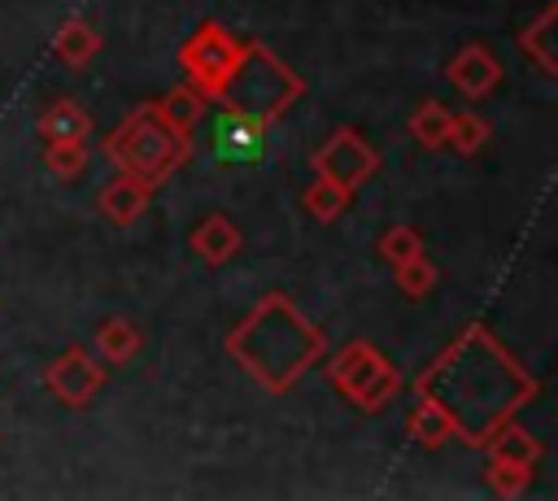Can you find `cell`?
<instances>
[{
    "label": "cell",
    "instance_id": "1",
    "mask_svg": "<svg viewBox=\"0 0 558 501\" xmlns=\"http://www.w3.org/2000/svg\"><path fill=\"white\" fill-rule=\"evenodd\" d=\"M105 157H109L122 174H135V179H144L148 187H157V183H166V179L192 157V139L179 135L174 126H166V122L157 118L153 100H148V105L131 109V113L105 135Z\"/></svg>",
    "mask_w": 558,
    "mask_h": 501
},
{
    "label": "cell",
    "instance_id": "2",
    "mask_svg": "<svg viewBox=\"0 0 558 501\" xmlns=\"http://www.w3.org/2000/svg\"><path fill=\"white\" fill-rule=\"evenodd\" d=\"M327 379L357 410H379L401 388V370L366 340H349L344 349H336V357L327 362Z\"/></svg>",
    "mask_w": 558,
    "mask_h": 501
},
{
    "label": "cell",
    "instance_id": "3",
    "mask_svg": "<svg viewBox=\"0 0 558 501\" xmlns=\"http://www.w3.org/2000/svg\"><path fill=\"white\" fill-rule=\"evenodd\" d=\"M244 52H248V44L235 39L227 26H218V22H201V26L183 39V48H179V65H183L187 83H192L205 100H222V91H227L231 74L240 70Z\"/></svg>",
    "mask_w": 558,
    "mask_h": 501
},
{
    "label": "cell",
    "instance_id": "4",
    "mask_svg": "<svg viewBox=\"0 0 558 501\" xmlns=\"http://www.w3.org/2000/svg\"><path fill=\"white\" fill-rule=\"evenodd\" d=\"M310 161H314V170H318L323 179H331V183H340V187H349V192H357V187L379 170L375 148H371L357 131H349V126L331 131L327 144H323Z\"/></svg>",
    "mask_w": 558,
    "mask_h": 501
},
{
    "label": "cell",
    "instance_id": "5",
    "mask_svg": "<svg viewBox=\"0 0 558 501\" xmlns=\"http://www.w3.org/2000/svg\"><path fill=\"white\" fill-rule=\"evenodd\" d=\"M44 383H48V392L61 401V405H87L100 388H105V362L92 353V349H83V344H70V349H61L52 362H48V370H44Z\"/></svg>",
    "mask_w": 558,
    "mask_h": 501
},
{
    "label": "cell",
    "instance_id": "6",
    "mask_svg": "<svg viewBox=\"0 0 558 501\" xmlns=\"http://www.w3.org/2000/svg\"><path fill=\"white\" fill-rule=\"evenodd\" d=\"M501 57L488 48V44H480V39H471V44H462L458 52H453V61L445 65V78L453 83V91H462L466 100H484V96H493L497 87H501Z\"/></svg>",
    "mask_w": 558,
    "mask_h": 501
},
{
    "label": "cell",
    "instance_id": "7",
    "mask_svg": "<svg viewBox=\"0 0 558 501\" xmlns=\"http://www.w3.org/2000/svg\"><path fill=\"white\" fill-rule=\"evenodd\" d=\"M262 122L240 113V109H227L214 126V152L222 166H240V161H257L262 157Z\"/></svg>",
    "mask_w": 558,
    "mask_h": 501
},
{
    "label": "cell",
    "instance_id": "8",
    "mask_svg": "<svg viewBox=\"0 0 558 501\" xmlns=\"http://www.w3.org/2000/svg\"><path fill=\"white\" fill-rule=\"evenodd\" d=\"M148 196H153V187H148L144 179H135V174H122V170H118V179H109V183L100 187L96 209H100L113 227H131V222L148 209Z\"/></svg>",
    "mask_w": 558,
    "mask_h": 501
},
{
    "label": "cell",
    "instance_id": "9",
    "mask_svg": "<svg viewBox=\"0 0 558 501\" xmlns=\"http://www.w3.org/2000/svg\"><path fill=\"white\" fill-rule=\"evenodd\" d=\"M187 244H192V253H196L205 266H222V261H231V257L240 253V227H235L227 213H209V218H201V222L192 227Z\"/></svg>",
    "mask_w": 558,
    "mask_h": 501
},
{
    "label": "cell",
    "instance_id": "10",
    "mask_svg": "<svg viewBox=\"0 0 558 501\" xmlns=\"http://www.w3.org/2000/svg\"><path fill=\"white\" fill-rule=\"evenodd\" d=\"M153 109H157V118L166 122V126H174L179 135H196V126L205 122V109H209V100L192 87V83H174L170 91H161L157 100H153Z\"/></svg>",
    "mask_w": 558,
    "mask_h": 501
},
{
    "label": "cell",
    "instance_id": "11",
    "mask_svg": "<svg viewBox=\"0 0 558 501\" xmlns=\"http://www.w3.org/2000/svg\"><path fill=\"white\" fill-rule=\"evenodd\" d=\"M35 131H39L44 144H57V139H87V135H92V118H87V109H83L78 100L57 96V100L44 105Z\"/></svg>",
    "mask_w": 558,
    "mask_h": 501
},
{
    "label": "cell",
    "instance_id": "12",
    "mask_svg": "<svg viewBox=\"0 0 558 501\" xmlns=\"http://www.w3.org/2000/svg\"><path fill=\"white\" fill-rule=\"evenodd\" d=\"M92 344H96V357H100V362H109V366H122V362H131V357L140 353V344H144V331H140V322H131V318L113 314V318L96 322V331H92Z\"/></svg>",
    "mask_w": 558,
    "mask_h": 501
},
{
    "label": "cell",
    "instance_id": "13",
    "mask_svg": "<svg viewBox=\"0 0 558 501\" xmlns=\"http://www.w3.org/2000/svg\"><path fill=\"white\" fill-rule=\"evenodd\" d=\"M405 436H410L414 444H423V449H440L445 440L458 436V427H453L449 410H445L436 396H418V405L405 414Z\"/></svg>",
    "mask_w": 558,
    "mask_h": 501
},
{
    "label": "cell",
    "instance_id": "14",
    "mask_svg": "<svg viewBox=\"0 0 558 501\" xmlns=\"http://www.w3.org/2000/svg\"><path fill=\"white\" fill-rule=\"evenodd\" d=\"M52 52H57L70 70H78V65H87V61L100 52V30H96L92 22H83V17H70V22H61V30L52 35Z\"/></svg>",
    "mask_w": 558,
    "mask_h": 501
},
{
    "label": "cell",
    "instance_id": "15",
    "mask_svg": "<svg viewBox=\"0 0 558 501\" xmlns=\"http://www.w3.org/2000/svg\"><path fill=\"white\" fill-rule=\"evenodd\" d=\"M554 17H558V4H545V9L519 30V48H523L545 74H558V57H554Z\"/></svg>",
    "mask_w": 558,
    "mask_h": 501
},
{
    "label": "cell",
    "instance_id": "16",
    "mask_svg": "<svg viewBox=\"0 0 558 501\" xmlns=\"http://www.w3.org/2000/svg\"><path fill=\"white\" fill-rule=\"evenodd\" d=\"M484 440H488V457L527 462V466H536V462H541V440H536L523 423H501V427H493Z\"/></svg>",
    "mask_w": 558,
    "mask_h": 501
},
{
    "label": "cell",
    "instance_id": "17",
    "mask_svg": "<svg viewBox=\"0 0 558 501\" xmlns=\"http://www.w3.org/2000/svg\"><path fill=\"white\" fill-rule=\"evenodd\" d=\"M349 200H353V192L340 187V183H331V179H323V174H314V183L301 192L305 213L318 218V222H336V218L349 209Z\"/></svg>",
    "mask_w": 558,
    "mask_h": 501
},
{
    "label": "cell",
    "instance_id": "18",
    "mask_svg": "<svg viewBox=\"0 0 558 501\" xmlns=\"http://www.w3.org/2000/svg\"><path fill=\"white\" fill-rule=\"evenodd\" d=\"M488 139H493V126H488V118H480L475 109L449 113V139H445V148H453L458 157H475V152H480Z\"/></svg>",
    "mask_w": 558,
    "mask_h": 501
},
{
    "label": "cell",
    "instance_id": "19",
    "mask_svg": "<svg viewBox=\"0 0 558 501\" xmlns=\"http://www.w3.org/2000/svg\"><path fill=\"white\" fill-rule=\"evenodd\" d=\"M410 135L423 148H445V139H449V109L440 100H423L410 113Z\"/></svg>",
    "mask_w": 558,
    "mask_h": 501
},
{
    "label": "cell",
    "instance_id": "20",
    "mask_svg": "<svg viewBox=\"0 0 558 501\" xmlns=\"http://www.w3.org/2000/svg\"><path fill=\"white\" fill-rule=\"evenodd\" d=\"M375 253H379L388 266H401V261H410V257L423 253V235H418V227L397 222V227H388V231L375 240Z\"/></svg>",
    "mask_w": 558,
    "mask_h": 501
},
{
    "label": "cell",
    "instance_id": "21",
    "mask_svg": "<svg viewBox=\"0 0 558 501\" xmlns=\"http://www.w3.org/2000/svg\"><path fill=\"white\" fill-rule=\"evenodd\" d=\"M44 166L57 174V179H78L87 170V139H57V144H44Z\"/></svg>",
    "mask_w": 558,
    "mask_h": 501
},
{
    "label": "cell",
    "instance_id": "22",
    "mask_svg": "<svg viewBox=\"0 0 558 501\" xmlns=\"http://www.w3.org/2000/svg\"><path fill=\"white\" fill-rule=\"evenodd\" d=\"M392 270H397V292L410 296V301L427 296L436 288V279H440V270H436V261H427V253H418V257H410V261H401Z\"/></svg>",
    "mask_w": 558,
    "mask_h": 501
},
{
    "label": "cell",
    "instance_id": "23",
    "mask_svg": "<svg viewBox=\"0 0 558 501\" xmlns=\"http://www.w3.org/2000/svg\"><path fill=\"white\" fill-rule=\"evenodd\" d=\"M532 471H536V466H527V462L488 457V471H484V479H488V488H493L497 497H519V492L532 484Z\"/></svg>",
    "mask_w": 558,
    "mask_h": 501
}]
</instances>
